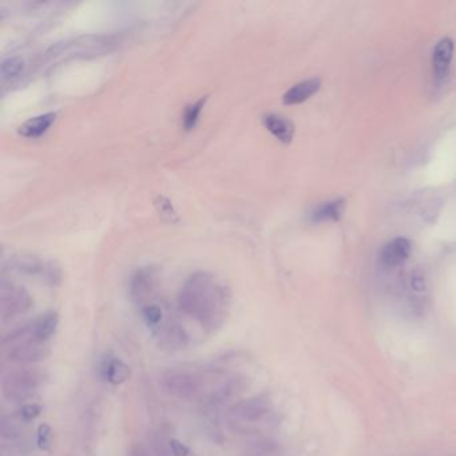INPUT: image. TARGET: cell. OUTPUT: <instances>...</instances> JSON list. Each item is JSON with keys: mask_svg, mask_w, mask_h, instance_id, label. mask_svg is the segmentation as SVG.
<instances>
[{"mask_svg": "<svg viewBox=\"0 0 456 456\" xmlns=\"http://www.w3.org/2000/svg\"><path fill=\"white\" fill-rule=\"evenodd\" d=\"M157 337L160 339V345L170 349H179L185 347L189 340L186 330L177 323H167L166 326H158Z\"/></svg>", "mask_w": 456, "mask_h": 456, "instance_id": "cell-14", "label": "cell"}, {"mask_svg": "<svg viewBox=\"0 0 456 456\" xmlns=\"http://www.w3.org/2000/svg\"><path fill=\"white\" fill-rule=\"evenodd\" d=\"M412 245L404 237L393 238L386 245L380 253V260L386 268H397L409 259Z\"/></svg>", "mask_w": 456, "mask_h": 456, "instance_id": "cell-9", "label": "cell"}, {"mask_svg": "<svg viewBox=\"0 0 456 456\" xmlns=\"http://www.w3.org/2000/svg\"><path fill=\"white\" fill-rule=\"evenodd\" d=\"M51 427L47 423H42L38 427V434H36V444L40 450L47 451L50 448V441H51Z\"/></svg>", "mask_w": 456, "mask_h": 456, "instance_id": "cell-22", "label": "cell"}, {"mask_svg": "<svg viewBox=\"0 0 456 456\" xmlns=\"http://www.w3.org/2000/svg\"><path fill=\"white\" fill-rule=\"evenodd\" d=\"M99 374L105 381H107L113 386H119L129 380L131 370L130 367L126 363H123L121 358L107 355L100 361Z\"/></svg>", "mask_w": 456, "mask_h": 456, "instance_id": "cell-10", "label": "cell"}, {"mask_svg": "<svg viewBox=\"0 0 456 456\" xmlns=\"http://www.w3.org/2000/svg\"><path fill=\"white\" fill-rule=\"evenodd\" d=\"M165 391L177 399H192L201 390V381L196 375L186 371H169L162 376Z\"/></svg>", "mask_w": 456, "mask_h": 456, "instance_id": "cell-5", "label": "cell"}, {"mask_svg": "<svg viewBox=\"0 0 456 456\" xmlns=\"http://www.w3.org/2000/svg\"><path fill=\"white\" fill-rule=\"evenodd\" d=\"M455 43L451 38H443L436 43L432 52V67H434V78L435 83L441 86L447 81L451 62L454 58Z\"/></svg>", "mask_w": 456, "mask_h": 456, "instance_id": "cell-8", "label": "cell"}, {"mask_svg": "<svg viewBox=\"0 0 456 456\" xmlns=\"http://www.w3.org/2000/svg\"><path fill=\"white\" fill-rule=\"evenodd\" d=\"M231 294L228 287L209 272H196L186 278L178 294L181 310L195 317L209 332L225 324Z\"/></svg>", "mask_w": 456, "mask_h": 456, "instance_id": "cell-1", "label": "cell"}, {"mask_svg": "<svg viewBox=\"0 0 456 456\" xmlns=\"http://www.w3.org/2000/svg\"><path fill=\"white\" fill-rule=\"evenodd\" d=\"M46 379L39 368H20L3 376L1 393L4 399L22 403L31 399Z\"/></svg>", "mask_w": 456, "mask_h": 456, "instance_id": "cell-2", "label": "cell"}, {"mask_svg": "<svg viewBox=\"0 0 456 456\" xmlns=\"http://www.w3.org/2000/svg\"><path fill=\"white\" fill-rule=\"evenodd\" d=\"M269 411V400L265 395L253 396L241 400L230 408V413L243 422L256 423L261 420Z\"/></svg>", "mask_w": 456, "mask_h": 456, "instance_id": "cell-7", "label": "cell"}, {"mask_svg": "<svg viewBox=\"0 0 456 456\" xmlns=\"http://www.w3.org/2000/svg\"><path fill=\"white\" fill-rule=\"evenodd\" d=\"M40 412H42V407L39 404H24L19 409L17 416L22 422L29 423L35 420L40 415Z\"/></svg>", "mask_w": 456, "mask_h": 456, "instance_id": "cell-21", "label": "cell"}, {"mask_svg": "<svg viewBox=\"0 0 456 456\" xmlns=\"http://www.w3.org/2000/svg\"><path fill=\"white\" fill-rule=\"evenodd\" d=\"M206 100H208V97H202L186 107L185 114H183V122H182L185 130L190 131L196 128L197 122L199 119V115H201V112H202Z\"/></svg>", "mask_w": 456, "mask_h": 456, "instance_id": "cell-19", "label": "cell"}, {"mask_svg": "<svg viewBox=\"0 0 456 456\" xmlns=\"http://www.w3.org/2000/svg\"><path fill=\"white\" fill-rule=\"evenodd\" d=\"M33 305V298L24 288L7 282L6 280L1 281L0 314L3 321L29 312Z\"/></svg>", "mask_w": 456, "mask_h": 456, "instance_id": "cell-3", "label": "cell"}, {"mask_svg": "<svg viewBox=\"0 0 456 456\" xmlns=\"http://www.w3.org/2000/svg\"><path fill=\"white\" fill-rule=\"evenodd\" d=\"M11 269L29 276H38L49 282L50 285H58L61 282V271L52 262L40 260L35 256H19L10 261Z\"/></svg>", "mask_w": 456, "mask_h": 456, "instance_id": "cell-4", "label": "cell"}, {"mask_svg": "<svg viewBox=\"0 0 456 456\" xmlns=\"http://www.w3.org/2000/svg\"><path fill=\"white\" fill-rule=\"evenodd\" d=\"M345 208V201L342 198L323 202L314 208L310 213V220L313 222H326V221H340Z\"/></svg>", "mask_w": 456, "mask_h": 456, "instance_id": "cell-16", "label": "cell"}, {"mask_svg": "<svg viewBox=\"0 0 456 456\" xmlns=\"http://www.w3.org/2000/svg\"><path fill=\"white\" fill-rule=\"evenodd\" d=\"M24 70V62L20 58H8L1 62L0 66V74H1V81H15L17 79Z\"/></svg>", "mask_w": 456, "mask_h": 456, "instance_id": "cell-18", "label": "cell"}, {"mask_svg": "<svg viewBox=\"0 0 456 456\" xmlns=\"http://www.w3.org/2000/svg\"><path fill=\"white\" fill-rule=\"evenodd\" d=\"M50 356V348L45 342L36 339L17 344L7 352V360L17 364H33L43 361Z\"/></svg>", "mask_w": 456, "mask_h": 456, "instance_id": "cell-6", "label": "cell"}, {"mask_svg": "<svg viewBox=\"0 0 456 456\" xmlns=\"http://www.w3.org/2000/svg\"><path fill=\"white\" fill-rule=\"evenodd\" d=\"M264 126L282 144H291L294 137V123L280 114H266L262 118Z\"/></svg>", "mask_w": 456, "mask_h": 456, "instance_id": "cell-11", "label": "cell"}, {"mask_svg": "<svg viewBox=\"0 0 456 456\" xmlns=\"http://www.w3.org/2000/svg\"><path fill=\"white\" fill-rule=\"evenodd\" d=\"M56 119L55 113H46V114L36 115L26 121L22 126H19L17 132L24 138H39L45 132L49 131L50 128Z\"/></svg>", "mask_w": 456, "mask_h": 456, "instance_id": "cell-15", "label": "cell"}, {"mask_svg": "<svg viewBox=\"0 0 456 456\" xmlns=\"http://www.w3.org/2000/svg\"><path fill=\"white\" fill-rule=\"evenodd\" d=\"M141 316H142L144 321L146 323V326L153 329H157L162 323V310L155 304H149V305L142 307Z\"/></svg>", "mask_w": 456, "mask_h": 456, "instance_id": "cell-20", "label": "cell"}, {"mask_svg": "<svg viewBox=\"0 0 456 456\" xmlns=\"http://www.w3.org/2000/svg\"><path fill=\"white\" fill-rule=\"evenodd\" d=\"M58 324H59V316L56 312H47L42 314L39 319L33 321L31 333L33 339L42 342H47L56 332Z\"/></svg>", "mask_w": 456, "mask_h": 456, "instance_id": "cell-17", "label": "cell"}, {"mask_svg": "<svg viewBox=\"0 0 456 456\" xmlns=\"http://www.w3.org/2000/svg\"><path fill=\"white\" fill-rule=\"evenodd\" d=\"M169 448L174 456H188L190 454L189 448L178 439L169 440Z\"/></svg>", "mask_w": 456, "mask_h": 456, "instance_id": "cell-23", "label": "cell"}, {"mask_svg": "<svg viewBox=\"0 0 456 456\" xmlns=\"http://www.w3.org/2000/svg\"><path fill=\"white\" fill-rule=\"evenodd\" d=\"M321 87V81L319 78H310L307 81L298 82L292 86L284 96L282 102L285 105H300L314 96Z\"/></svg>", "mask_w": 456, "mask_h": 456, "instance_id": "cell-13", "label": "cell"}, {"mask_svg": "<svg viewBox=\"0 0 456 456\" xmlns=\"http://www.w3.org/2000/svg\"><path fill=\"white\" fill-rule=\"evenodd\" d=\"M439 456H456V455H439Z\"/></svg>", "mask_w": 456, "mask_h": 456, "instance_id": "cell-24", "label": "cell"}, {"mask_svg": "<svg viewBox=\"0 0 456 456\" xmlns=\"http://www.w3.org/2000/svg\"><path fill=\"white\" fill-rule=\"evenodd\" d=\"M155 271L153 268H142L131 278L130 296L137 303L142 301L155 285Z\"/></svg>", "mask_w": 456, "mask_h": 456, "instance_id": "cell-12", "label": "cell"}]
</instances>
